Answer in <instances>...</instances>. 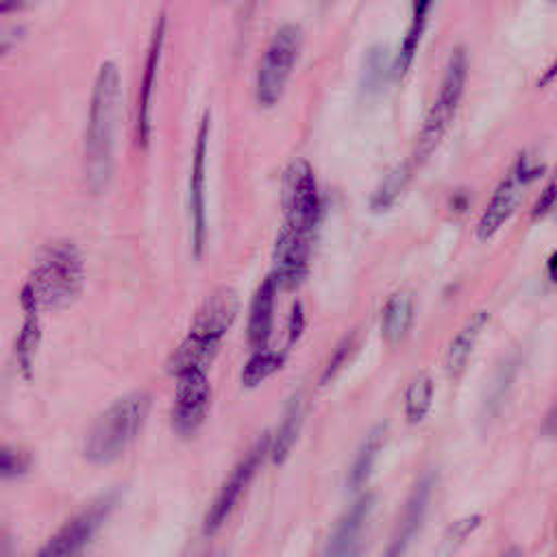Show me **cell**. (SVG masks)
Masks as SVG:
<instances>
[{
	"label": "cell",
	"mask_w": 557,
	"mask_h": 557,
	"mask_svg": "<svg viewBox=\"0 0 557 557\" xmlns=\"http://www.w3.org/2000/svg\"><path fill=\"white\" fill-rule=\"evenodd\" d=\"M283 361H285V352L272 350L268 346L255 348L252 355L248 357V361L242 368V383H244V387H257L261 381H265L276 370H281Z\"/></svg>",
	"instance_id": "cell-23"
},
{
	"label": "cell",
	"mask_w": 557,
	"mask_h": 557,
	"mask_svg": "<svg viewBox=\"0 0 557 557\" xmlns=\"http://www.w3.org/2000/svg\"><path fill=\"white\" fill-rule=\"evenodd\" d=\"M431 485H433V476H424L416 492L411 494L407 507H405V513L400 518V527H398V533H396V540H394V546H389V553H400L416 535V531L420 529V522H422V516H424V509H426V503H429V496H431Z\"/></svg>",
	"instance_id": "cell-21"
},
{
	"label": "cell",
	"mask_w": 557,
	"mask_h": 557,
	"mask_svg": "<svg viewBox=\"0 0 557 557\" xmlns=\"http://www.w3.org/2000/svg\"><path fill=\"white\" fill-rule=\"evenodd\" d=\"M163 41H165V15L161 13L152 28V37H150L146 63H144V74H141V83H139V94H137L135 133H137V144L141 148H146L150 141V131H152L150 109H152V94H154V85H157V72H159V63H161Z\"/></svg>",
	"instance_id": "cell-12"
},
{
	"label": "cell",
	"mask_w": 557,
	"mask_h": 557,
	"mask_svg": "<svg viewBox=\"0 0 557 557\" xmlns=\"http://www.w3.org/2000/svg\"><path fill=\"white\" fill-rule=\"evenodd\" d=\"M535 220L546 218V215H555L557 218V168L553 170V176L548 181V185L544 187V191L540 194V198L535 200L533 213Z\"/></svg>",
	"instance_id": "cell-29"
},
{
	"label": "cell",
	"mask_w": 557,
	"mask_h": 557,
	"mask_svg": "<svg viewBox=\"0 0 557 557\" xmlns=\"http://www.w3.org/2000/svg\"><path fill=\"white\" fill-rule=\"evenodd\" d=\"M207 146H209V113H205L196 146H194V161H191V178H189V209H191V242L196 257L202 255L205 239H207V202H205V187H207Z\"/></svg>",
	"instance_id": "cell-11"
},
{
	"label": "cell",
	"mask_w": 557,
	"mask_h": 557,
	"mask_svg": "<svg viewBox=\"0 0 557 557\" xmlns=\"http://www.w3.org/2000/svg\"><path fill=\"white\" fill-rule=\"evenodd\" d=\"M466 81H468V52L463 46H457L450 52V59L446 63L437 98L420 128L418 144H416V161H424L442 141L444 133L448 131L457 113L459 100L466 89Z\"/></svg>",
	"instance_id": "cell-4"
},
{
	"label": "cell",
	"mask_w": 557,
	"mask_h": 557,
	"mask_svg": "<svg viewBox=\"0 0 557 557\" xmlns=\"http://www.w3.org/2000/svg\"><path fill=\"white\" fill-rule=\"evenodd\" d=\"M553 2H557V0H553Z\"/></svg>",
	"instance_id": "cell-39"
},
{
	"label": "cell",
	"mask_w": 557,
	"mask_h": 557,
	"mask_svg": "<svg viewBox=\"0 0 557 557\" xmlns=\"http://www.w3.org/2000/svg\"><path fill=\"white\" fill-rule=\"evenodd\" d=\"M481 524V516H470V518H463V520H455L446 535H444V544H450L448 550H455L476 527Z\"/></svg>",
	"instance_id": "cell-30"
},
{
	"label": "cell",
	"mask_w": 557,
	"mask_h": 557,
	"mask_svg": "<svg viewBox=\"0 0 557 557\" xmlns=\"http://www.w3.org/2000/svg\"><path fill=\"white\" fill-rule=\"evenodd\" d=\"M113 507V498H100L96 503H91L87 509H83L78 516H74L72 520H67L48 542L46 546L39 550L41 555L48 557H65V555H76L81 553L89 540L96 535V531L100 529V524L107 520L109 511Z\"/></svg>",
	"instance_id": "cell-10"
},
{
	"label": "cell",
	"mask_w": 557,
	"mask_h": 557,
	"mask_svg": "<svg viewBox=\"0 0 557 557\" xmlns=\"http://www.w3.org/2000/svg\"><path fill=\"white\" fill-rule=\"evenodd\" d=\"M276 292H278V283H276L274 274H268L252 296L248 324H246V337H248V344L252 350L268 346V339L272 333V322H274Z\"/></svg>",
	"instance_id": "cell-15"
},
{
	"label": "cell",
	"mask_w": 557,
	"mask_h": 557,
	"mask_svg": "<svg viewBox=\"0 0 557 557\" xmlns=\"http://www.w3.org/2000/svg\"><path fill=\"white\" fill-rule=\"evenodd\" d=\"M30 466V457L13 446L0 444V479L22 476Z\"/></svg>",
	"instance_id": "cell-28"
},
{
	"label": "cell",
	"mask_w": 557,
	"mask_h": 557,
	"mask_svg": "<svg viewBox=\"0 0 557 557\" xmlns=\"http://www.w3.org/2000/svg\"><path fill=\"white\" fill-rule=\"evenodd\" d=\"M372 507V496H361L348 511L346 516L337 522L335 531L331 533V540H329V546H326V555H355L359 548V537H361V531H363V524H366V516Z\"/></svg>",
	"instance_id": "cell-16"
},
{
	"label": "cell",
	"mask_w": 557,
	"mask_h": 557,
	"mask_svg": "<svg viewBox=\"0 0 557 557\" xmlns=\"http://www.w3.org/2000/svg\"><path fill=\"white\" fill-rule=\"evenodd\" d=\"M281 205L285 215L283 224L315 233L322 207H320V194H318L315 176L309 161L294 159L285 168L283 181H281Z\"/></svg>",
	"instance_id": "cell-6"
},
{
	"label": "cell",
	"mask_w": 557,
	"mask_h": 557,
	"mask_svg": "<svg viewBox=\"0 0 557 557\" xmlns=\"http://www.w3.org/2000/svg\"><path fill=\"white\" fill-rule=\"evenodd\" d=\"M546 270H548V276H550V281H555V283H557V250H555V252L548 257Z\"/></svg>",
	"instance_id": "cell-37"
},
{
	"label": "cell",
	"mask_w": 557,
	"mask_h": 557,
	"mask_svg": "<svg viewBox=\"0 0 557 557\" xmlns=\"http://www.w3.org/2000/svg\"><path fill=\"white\" fill-rule=\"evenodd\" d=\"M122 96L120 70L113 61H104L91 89L89 120L85 131V176L94 191L107 187L113 172L115 124Z\"/></svg>",
	"instance_id": "cell-1"
},
{
	"label": "cell",
	"mask_w": 557,
	"mask_h": 557,
	"mask_svg": "<svg viewBox=\"0 0 557 557\" xmlns=\"http://www.w3.org/2000/svg\"><path fill=\"white\" fill-rule=\"evenodd\" d=\"M411 322H413V298L409 292H396L387 300L381 318V331L385 342L398 344L400 339H405L411 329Z\"/></svg>",
	"instance_id": "cell-20"
},
{
	"label": "cell",
	"mask_w": 557,
	"mask_h": 557,
	"mask_svg": "<svg viewBox=\"0 0 557 557\" xmlns=\"http://www.w3.org/2000/svg\"><path fill=\"white\" fill-rule=\"evenodd\" d=\"M268 450H270V437L261 435L259 442L250 448V453L233 468V472L228 474V479L224 481V485L220 487L215 500L209 507V513L205 518V533L211 535V533H215L224 524V520L235 509L237 500L246 492L250 479L255 476V472L261 466V459L265 457Z\"/></svg>",
	"instance_id": "cell-8"
},
{
	"label": "cell",
	"mask_w": 557,
	"mask_h": 557,
	"mask_svg": "<svg viewBox=\"0 0 557 557\" xmlns=\"http://www.w3.org/2000/svg\"><path fill=\"white\" fill-rule=\"evenodd\" d=\"M520 198H522V183L513 174L505 176L498 183V187L494 189V194L476 224V237L481 242H487L490 237H494L500 231V226L511 218Z\"/></svg>",
	"instance_id": "cell-14"
},
{
	"label": "cell",
	"mask_w": 557,
	"mask_h": 557,
	"mask_svg": "<svg viewBox=\"0 0 557 557\" xmlns=\"http://www.w3.org/2000/svg\"><path fill=\"white\" fill-rule=\"evenodd\" d=\"M487 311H476L468 322L466 326L453 337L450 346H448V352H446V372L450 379H457L466 366H468V359L474 350V344L487 322Z\"/></svg>",
	"instance_id": "cell-19"
},
{
	"label": "cell",
	"mask_w": 557,
	"mask_h": 557,
	"mask_svg": "<svg viewBox=\"0 0 557 557\" xmlns=\"http://www.w3.org/2000/svg\"><path fill=\"white\" fill-rule=\"evenodd\" d=\"M350 346H352V335H346V337L337 344V348H335V352H333V357H331V361H329V368H326V372L322 374V383H326V381L342 368V363L346 361V357H348V352H350Z\"/></svg>",
	"instance_id": "cell-32"
},
{
	"label": "cell",
	"mask_w": 557,
	"mask_h": 557,
	"mask_svg": "<svg viewBox=\"0 0 557 557\" xmlns=\"http://www.w3.org/2000/svg\"><path fill=\"white\" fill-rule=\"evenodd\" d=\"M383 444V426H376L361 444V448L357 450V457L350 466V474H348V483L350 487H359L366 483V479L370 476L372 472V466H374V459H376V453Z\"/></svg>",
	"instance_id": "cell-26"
},
{
	"label": "cell",
	"mask_w": 557,
	"mask_h": 557,
	"mask_svg": "<svg viewBox=\"0 0 557 557\" xmlns=\"http://www.w3.org/2000/svg\"><path fill=\"white\" fill-rule=\"evenodd\" d=\"M83 278L85 268L78 248L65 239L48 242L39 250L28 281L22 287L24 311L39 313L41 309L70 305L81 294Z\"/></svg>",
	"instance_id": "cell-2"
},
{
	"label": "cell",
	"mask_w": 557,
	"mask_h": 557,
	"mask_svg": "<svg viewBox=\"0 0 557 557\" xmlns=\"http://www.w3.org/2000/svg\"><path fill=\"white\" fill-rule=\"evenodd\" d=\"M555 74H557V63H555V65H553V67H550V70H548V72L542 76V81H540V83H546V81H550Z\"/></svg>",
	"instance_id": "cell-38"
},
{
	"label": "cell",
	"mask_w": 557,
	"mask_h": 557,
	"mask_svg": "<svg viewBox=\"0 0 557 557\" xmlns=\"http://www.w3.org/2000/svg\"><path fill=\"white\" fill-rule=\"evenodd\" d=\"M409 163H403L400 168H396L394 172L387 174V178L381 183V187L376 189L374 198H372V211H385L394 205V200L400 196V191L405 189L407 181H409Z\"/></svg>",
	"instance_id": "cell-27"
},
{
	"label": "cell",
	"mask_w": 557,
	"mask_h": 557,
	"mask_svg": "<svg viewBox=\"0 0 557 557\" xmlns=\"http://www.w3.org/2000/svg\"><path fill=\"white\" fill-rule=\"evenodd\" d=\"M431 400H433V379L429 374H418L405 392L407 422L416 424L422 418H426V413L431 409Z\"/></svg>",
	"instance_id": "cell-24"
},
{
	"label": "cell",
	"mask_w": 557,
	"mask_h": 557,
	"mask_svg": "<svg viewBox=\"0 0 557 557\" xmlns=\"http://www.w3.org/2000/svg\"><path fill=\"white\" fill-rule=\"evenodd\" d=\"M302 48L298 24H283L270 39L257 70V100L261 107H274L285 91Z\"/></svg>",
	"instance_id": "cell-5"
},
{
	"label": "cell",
	"mask_w": 557,
	"mask_h": 557,
	"mask_svg": "<svg viewBox=\"0 0 557 557\" xmlns=\"http://www.w3.org/2000/svg\"><path fill=\"white\" fill-rule=\"evenodd\" d=\"M148 409L150 396L146 392H131L117 398L91 426L85 440V457L98 466L117 461L141 431Z\"/></svg>",
	"instance_id": "cell-3"
},
{
	"label": "cell",
	"mask_w": 557,
	"mask_h": 557,
	"mask_svg": "<svg viewBox=\"0 0 557 557\" xmlns=\"http://www.w3.org/2000/svg\"><path fill=\"white\" fill-rule=\"evenodd\" d=\"M39 337H41V331H39L37 311H26V320L20 329L17 339H15V357H17V363H20L24 376H30L33 359H35V352H37V346H39Z\"/></svg>",
	"instance_id": "cell-25"
},
{
	"label": "cell",
	"mask_w": 557,
	"mask_h": 557,
	"mask_svg": "<svg viewBox=\"0 0 557 557\" xmlns=\"http://www.w3.org/2000/svg\"><path fill=\"white\" fill-rule=\"evenodd\" d=\"M302 331H305V313L300 302H294L292 315H289V344H294Z\"/></svg>",
	"instance_id": "cell-33"
},
{
	"label": "cell",
	"mask_w": 557,
	"mask_h": 557,
	"mask_svg": "<svg viewBox=\"0 0 557 557\" xmlns=\"http://www.w3.org/2000/svg\"><path fill=\"white\" fill-rule=\"evenodd\" d=\"M22 39V28H4L0 30V57L7 54Z\"/></svg>",
	"instance_id": "cell-34"
},
{
	"label": "cell",
	"mask_w": 557,
	"mask_h": 557,
	"mask_svg": "<svg viewBox=\"0 0 557 557\" xmlns=\"http://www.w3.org/2000/svg\"><path fill=\"white\" fill-rule=\"evenodd\" d=\"M176 383V396L172 405V426L178 435H194L209 411L211 405V385L207 381V370H187L181 372Z\"/></svg>",
	"instance_id": "cell-7"
},
{
	"label": "cell",
	"mask_w": 557,
	"mask_h": 557,
	"mask_svg": "<svg viewBox=\"0 0 557 557\" xmlns=\"http://www.w3.org/2000/svg\"><path fill=\"white\" fill-rule=\"evenodd\" d=\"M24 0H0V13H11V11H17L22 9Z\"/></svg>",
	"instance_id": "cell-36"
},
{
	"label": "cell",
	"mask_w": 557,
	"mask_h": 557,
	"mask_svg": "<svg viewBox=\"0 0 557 557\" xmlns=\"http://www.w3.org/2000/svg\"><path fill=\"white\" fill-rule=\"evenodd\" d=\"M431 4L433 0H413V15H411V24L407 28V35L403 39V46H400V52H398V59H396V72L403 76L413 57H416V50H418V44L422 39V33H424V26H426V17H429V11H431Z\"/></svg>",
	"instance_id": "cell-22"
},
{
	"label": "cell",
	"mask_w": 557,
	"mask_h": 557,
	"mask_svg": "<svg viewBox=\"0 0 557 557\" xmlns=\"http://www.w3.org/2000/svg\"><path fill=\"white\" fill-rule=\"evenodd\" d=\"M237 309H239L237 294L231 287H218L196 311L189 333L222 342V337L235 322Z\"/></svg>",
	"instance_id": "cell-13"
},
{
	"label": "cell",
	"mask_w": 557,
	"mask_h": 557,
	"mask_svg": "<svg viewBox=\"0 0 557 557\" xmlns=\"http://www.w3.org/2000/svg\"><path fill=\"white\" fill-rule=\"evenodd\" d=\"M542 433H544V435H555V433H557V403H555V407L546 413V418H544V422H542Z\"/></svg>",
	"instance_id": "cell-35"
},
{
	"label": "cell",
	"mask_w": 557,
	"mask_h": 557,
	"mask_svg": "<svg viewBox=\"0 0 557 557\" xmlns=\"http://www.w3.org/2000/svg\"><path fill=\"white\" fill-rule=\"evenodd\" d=\"M542 172H544V165H542V163H535L533 157H529V154H520L518 161H516V165H513V172H511V174L524 185V183L537 178Z\"/></svg>",
	"instance_id": "cell-31"
},
{
	"label": "cell",
	"mask_w": 557,
	"mask_h": 557,
	"mask_svg": "<svg viewBox=\"0 0 557 557\" xmlns=\"http://www.w3.org/2000/svg\"><path fill=\"white\" fill-rule=\"evenodd\" d=\"M218 346H220V342H215V339H209V337H202L196 333H187V337L172 352V357L168 361V370L174 376H178L181 372H187V370H207V366L218 355Z\"/></svg>",
	"instance_id": "cell-17"
},
{
	"label": "cell",
	"mask_w": 557,
	"mask_h": 557,
	"mask_svg": "<svg viewBox=\"0 0 557 557\" xmlns=\"http://www.w3.org/2000/svg\"><path fill=\"white\" fill-rule=\"evenodd\" d=\"M302 396L300 394H294L287 403H285V409H283V416H281V422H278V429L274 433V437L270 440V455L274 459V463H283L296 440H298V433H300V424H302Z\"/></svg>",
	"instance_id": "cell-18"
},
{
	"label": "cell",
	"mask_w": 557,
	"mask_h": 557,
	"mask_svg": "<svg viewBox=\"0 0 557 557\" xmlns=\"http://www.w3.org/2000/svg\"><path fill=\"white\" fill-rule=\"evenodd\" d=\"M315 233L283 224L274 244V278L278 287H298L309 272V257Z\"/></svg>",
	"instance_id": "cell-9"
}]
</instances>
